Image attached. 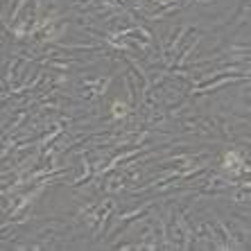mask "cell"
Returning <instances> with one entry per match:
<instances>
[{
  "mask_svg": "<svg viewBox=\"0 0 251 251\" xmlns=\"http://www.w3.org/2000/svg\"><path fill=\"white\" fill-rule=\"evenodd\" d=\"M125 113H127V106H123L120 102H116V104H113V116H116V118H123Z\"/></svg>",
  "mask_w": 251,
  "mask_h": 251,
  "instance_id": "cell-2",
  "label": "cell"
},
{
  "mask_svg": "<svg viewBox=\"0 0 251 251\" xmlns=\"http://www.w3.org/2000/svg\"><path fill=\"white\" fill-rule=\"evenodd\" d=\"M240 165H242L240 154H235V152H226V154H224V168H226V170H240Z\"/></svg>",
  "mask_w": 251,
  "mask_h": 251,
  "instance_id": "cell-1",
  "label": "cell"
}]
</instances>
